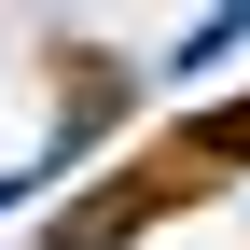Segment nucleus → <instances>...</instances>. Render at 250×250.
I'll use <instances>...</instances> for the list:
<instances>
[{
    "mask_svg": "<svg viewBox=\"0 0 250 250\" xmlns=\"http://www.w3.org/2000/svg\"><path fill=\"white\" fill-rule=\"evenodd\" d=\"M208 181H223V153L181 125V139H153V153H125V167L98 181V208H70L56 223V250H125L139 223H167V208H208Z\"/></svg>",
    "mask_w": 250,
    "mask_h": 250,
    "instance_id": "obj_1",
    "label": "nucleus"
},
{
    "mask_svg": "<svg viewBox=\"0 0 250 250\" xmlns=\"http://www.w3.org/2000/svg\"><path fill=\"white\" fill-rule=\"evenodd\" d=\"M195 139H208V153H223V167H250V111H208V125H195Z\"/></svg>",
    "mask_w": 250,
    "mask_h": 250,
    "instance_id": "obj_2",
    "label": "nucleus"
}]
</instances>
